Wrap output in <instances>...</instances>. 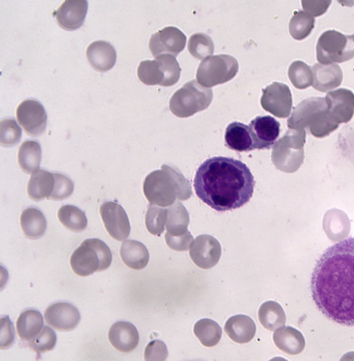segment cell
<instances>
[{"mask_svg":"<svg viewBox=\"0 0 354 361\" xmlns=\"http://www.w3.org/2000/svg\"><path fill=\"white\" fill-rule=\"evenodd\" d=\"M328 112L332 120L337 123H346L354 114V94L351 90L338 89L330 91L326 96Z\"/></svg>","mask_w":354,"mask_h":361,"instance_id":"cell-17","label":"cell"},{"mask_svg":"<svg viewBox=\"0 0 354 361\" xmlns=\"http://www.w3.org/2000/svg\"><path fill=\"white\" fill-rule=\"evenodd\" d=\"M20 225L27 238L37 239L44 234L46 230V221L40 210L28 207L21 214Z\"/></svg>","mask_w":354,"mask_h":361,"instance_id":"cell-29","label":"cell"},{"mask_svg":"<svg viewBox=\"0 0 354 361\" xmlns=\"http://www.w3.org/2000/svg\"><path fill=\"white\" fill-rule=\"evenodd\" d=\"M86 57L94 70L106 72L114 66L116 52L113 46L105 41H95L88 45Z\"/></svg>","mask_w":354,"mask_h":361,"instance_id":"cell-21","label":"cell"},{"mask_svg":"<svg viewBox=\"0 0 354 361\" xmlns=\"http://www.w3.org/2000/svg\"><path fill=\"white\" fill-rule=\"evenodd\" d=\"M261 104L264 110L277 118H286L291 111L292 100L288 85L274 82L263 90Z\"/></svg>","mask_w":354,"mask_h":361,"instance_id":"cell-12","label":"cell"},{"mask_svg":"<svg viewBox=\"0 0 354 361\" xmlns=\"http://www.w3.org/2000/svg\"><path fill=\"white\" fill-rule=\"evenodd\" d=\"M180 71L175 57L160 55L153 60L142 61L137 74L139 80L145 84L171 86L178 81Z\"/></svg>","mask_w":354,"mask_h":361,"instance_id":"cell-8","label":"cell"},{"mask_svg":"<svg viewBox=\"0 0 354 361\" xmlns=\"http://www.w3.org/2000/svg\"><path fill=\"white\" fill-rule=\"evenodd\" d=\"M186 36L178 28L168 26L153 34L149 39V48L152 55H171L176 57L185 48Z\"/></svg>","mask_w":354,"mask_h":361,"instance_id":"cell-13","label":"cell"},{"mask_svg":"<svg viewBox=\"0 0 354 361\" xmlns=\"http://www.w3.org/2000/svg\"><path fill=\"white\" fill-rule=\"evenodd\" d=\"M15 340L14 327L8 316L1 318L0 348H9Z\"/></svg>","mask_w":354,"mask_h":361,"instance_id":"cell-45","label":"cell"},{"mask_svg":"<svg viewBox=\"0 0 354 361\" xmlns=\"http://www.w3.org/2000/svg\"><path fill=\"white\" fill-rule=\"evenodd\" d=\"M104 227L109 234L115 240L126 239L131 231L130 223L124 208L117 203L106 201L100 207Z\"/></svg>","mask_w":354,"mask_h":361,"instance_id":"cell-14","label":"cell"},{"mask_svg":"<svg viewBox=\"0 0 354 361\" xmlns=\"http://www.w3.org/2000/svg\"><path fill=\"white\" fill-rule=\"evenodd\" d=\"M272 337L276 346L287 354L297 355L304 349L305 339L302 333L292 326L276 329Z\"/></svg>","mask_w":354,"mask_h":361,"instance_id":"cell-25","label":"cell"},{"mask_svg":"<svg viewBox=\"0 0 354 361\" xmlns=\"http://www.w3.org/2000/svg\"><path fill=\"white\" fill-rule=\"evenodd\" d=\"M225 145L238 152L254 149L249 127L239 122L230 123L225 130Z\"/></svg>","mask_w":354,"mask_h":361,"instance_id":"cell-26","label":"cell"},{"mask_svg":"<svg viewBox=\"0 0 354 361\" xmlns=\"http://www.w3.org/2000/svg\"><path fill=\"white\" fill-rule=\"evenodd\" d=\"M121 259L129 268L139 270L146 267L149 254L146 246L140 241L127 239L123 241L120 250Z\"/></svg>","mask_w":354,"mask_h":361,"instance_id":"cell-27","label":"cell"},{"mask_svg":"<svg viewBox=\"0 0 354 361\" xmlns=\"http://www.w3.org/2000/svg\"><path fill=\"white\" fill-rule=\"evenodd\" d=\"M43 324L42 315L38 311L25 310L16 322L17 334L21 340L29 341L41 331Z\"/></svg>","mask_w":354,"mask_h":361,"instance_id":"cell-30","label":"cell"},{"mask_svg":"<svg viewBox=\"0 0 354 361\" xmlns=\"http://www.w3.org/2000/svg\"><path fill=\"white\" fill-rule=\"evenodd\" d=\"M18 122L30 136L37 137L46 127L47 115L43 105L32 99L24 100L16 110Z\"/></svg>","mask_w":354,"mask_h":361,"instance_id":"cell-11","label":"cell"},{"mask_svg":"<svg viewBox=\"0 0 354 361\" xmlns=\"http://www.w3.org/2000/svg\"><path fill=\"white\" fill-rule=\"evenodd\" d=\"M310 291L324 316L354 326V237L330 246L320 256L312 272Z\"/></svg>","mask_w":354,"mask_h":361,"instance_id":"cell-1","label":"cell"},{"mask_svg":"<svg viewBox=\"0 0 354 361\" xmlns=\"http://www.w3.org/2000/svg\"><path fill=\"white\" fill-rule=\"evenodd\" d=\"M166 229L172 235L185 233L189 223V215L185 206L176 201L167 209Z\"/></svg>","mask_w":354,"mask_h":361,"instance_id":"cell-33","label":"cell"},{"mask_svg":"<svg viewBox=\"0 0 354 361\" xmlns=\"http://www.w3.org/2000/svg\"><path fill=\"white\" fill-rule=\"evenodd\" d=\"M194 333L200 342L207 347L216 345L222 335L221 326L215 321L207 318L196 322Z\"/></svg>","mask_w":354,"mask_h":361,"instance_id":"cell-35","label":"cell"},{"mask_svg":"<svg viewBox=\"0 0 354 361\" xmlns=\"http://www.w3.org/2000/svg\"><path fill=\"white\" fill-rule=\"evenodd\" d=\"M254 148L269 149L280 133V124L270 115L257 116L249 124Z\"/></svg>","mask_w":354,"mask_h":361,"instance_id":"cell-18","label":"cell"},{"mask_svg":"<svg viewBox=\"0 0 354 361\" xmlns=\"http://www.w3.org/2000/svg\"><path fill=\"white\" fill-rule=\"evenodd\" d=\"M56 341L57 336L54 331L44 326L37 335L28 341V346L37 354H41L53 350Z\"/></svg>","mask_w":354,"mask_h":361,"instance_id":"cell-40","label":"cell"},{"mask_svg":"<svg viewBox=\"0 0 354 361\" xmlns=\"http://www.w3.org/2000/svg\"><path fill=\"white\" fill-rule=\"evenodd\" d=\"M313 74V87L321 92H326L339 86L342 81L343 74L337 64H315L312 66Z\"/></svg>","mask_w":354,"mask_h":361,"instance_id":"cell-22","label":"cell"},{"mask_svg":"<svg viewBox=\"0 0 354 361\" xmlns=\"http://www.w3.org/2000/svg\"><path fill=\"white\" fill-rule=\"evenodd\" d=\"M315 19L306 11L295 12L289 23V31L291 36L301 40L308 37L315 26Z\"/></svg>","mask_w":354,"mask_h":361,"instance_id":"cell-36","label":"cell"},{"mask_svg":"<svg viewBox=\"0 0 354 361\" xmlns=\"http://www.w3.org/2000/svg\"><path fill=\"white\" fill-rule=\"evenodd\" d=\"M239 71L237 60L227 54H220L204 59L196 71L201 85L207 87L223 84L232 80Z\"/></svg>","mask_w":354,"mask_h":361,"instance_id":"cell-10","label":"cell"},{"mask_svg":"<svg viewBox=\"0 0 354 361\" xmlns=\"http://www.w3.org/2000/svg\"><path fill=\"white\" fill-rule=\"evenodd\" d=\"M187 48L194 57L202 60L214 53V46L209 36L197 33L190 37Z\"/></svg>","mask_w":354,"mask_h":361,"instance_id":"cell-37","label":"cell"},{"mask_svg":"<svg viewBox=\"0 0 354 361\" xmlns=\"http://www.w3.org/2000/svg\"><path fill=\"white\" fill-rule=\"evenodd\" d=\"M167 210L150 204L145 216L147 230L153 235L160 236L165 230Z\"/></svg>","mask_w":354,"mask_h":361,"instance_id":"cell-39","label":"cell"},{"mask_svg":"<svg viewBox=\"0 0 354 361\" xmlns=\"http://www.w3.org/2000/svg\"><path fill=\"white\" fill-rule=\"evenodd\" d=\"M221 255L219 242L212 236H198L190 248L189 256L193 262L202 269L213 268Z\"/></svg>","mask_w":354,"mask_h":361,"instance_id":"cell-15","label":"cell"},{"mask_svg":"<svg viewBox=\"0 0 354 361\" xmlns=\"http://www.w3.org/2000/svg\"><path fill=\"white\" fill-rule=\"evenodd\" d=\"M330 1H302L303 8L312 16L322 15L330 5Z\"/></svg>","mask_w":354,"mask_h":361,"instance_id":"cell-46","label":"cell"},{"mask_svg":"<svg viewBox=\"0 0 354 361\" xmlns=\"http://www.w3.org/2000/svg\"><path fill=\"white\" fill-rule=\"evenodd\" d=\"M258 317L261 325L271 331L283 326L286 320L283 308L274 301H268L261 305Z\"/></svg>","mask_w":354,"mask_h":361,"instance_id":"cell-31","label":"cell"},{"mask_svg":"<svg viewBox=\"0 0 354 361\" xmlns=\"http://www.w3.org/2000/svg\"><path fill=\"white\" fill-rule=\"evenodd\" d=\"M167 356V348L160 340L150 342L145 349L144 358L147 361H163Z\"/></svg>","mask_w":354,"mask_h":361,"instance_id":"cell-44","label":"cell"},{"mask_svg":"<svg viewBox=\"0 0 354 361\" xmlns=\"http://www.w3.org/2000/svg\"><path fill=\"white\" fill-rule=\"evenodd\" d=\"M18 163L21 169L27 174L37 170L41 158V149L39 142L35 140H26L19 147Z\"/></svg>","mask_w":354,"mask_h":361,"instance_id":"cell-32","label":"cell"},{"mask_svg":"<svg viewBox=\"0 0 354 361\" xmlns=\"http://www.w3.org/2000/svg\"><path fill=\"white\" fill-rule=\"evenodd\" d=\"M88 9L86 0H66L56 10L58 25L64 30H73L84 23Z\"/></svg>","mask_w":354,"mask_h":361,"instance_id":"cell-19","label":"cell"},{"mask_svg":"<svg viewBox=\"0 0 354 361\" xmlns=\"http://www.w3.org/2000/svg\"><path fill=\"white\" fill-rule=\"evenodd\" d=\"M55 177L54 188L48 199L60 201L69 197L73 192V183L66 176L53 173Z\"/></svg>","mask_w":354,"mask_h":361,"instance_id":"cell-42","label":"cell"},{"mask_svg":"<svg viewBox=\"0 0 354 361\" xmlns=\"http://www.w3.org/2000/svg\"><path fill=\"white\" fill-rule=\"evenodd\" d=\"M21 136V129L17 122L11 118L3 119L0 122V143L9 147L17 144Z\"/></svg>","mask_w":354,"mask_h":361,"instance_id":"cell-41","label":"cell"},{"mask_svg":"<svg viewBox=\"0 0 354 361\" xmlns=\"http://www.w3.org/2000/svg\"><path fill=\"white\" fill-rule=\"evenodd\" d=\"M144 194L152 205L170 206L177 198L185 201L192 195L190 183L175 167L162 165L161 169L151 172L143 183Z\"/></svg>","mask_w":354,"mask_h":361,"instance_id":"cell-3","label":"cell"},{"mask_svg":"<svg viewBox=\"0 0 354 361\" xmlns=\"http://www.w3.org/2000/svg\"><path fill=\"white\" fill-rule=\"evenodd\" d=\"M304 129H289L272 147L271 159L275 167L283 172L293 173L304 158Z\"/></svg>","mask_w":354,"mask_h":361,"instance_id":"cell-6","label":"cell"},{"mask_svg":"<svg viewBox=\"0 0 354 361\" xmlns=\"http://www.w3.org/2000/svg\"><path fill=\"white\" fill-rule=\"evenodd\" d=\"M57 217L60 223L72 232H82L87 226L85 214L80 208L72 205L62 206L58 210Z\"/></svg>","mask_w":354,"mask_h":361,"instance_id":"cell-34","label":"cell"},{"mask_svg":"<svg viewBox=\"0 0 354 361\" xmlns=\"http://www.w3.org/2000/svg\"><path fill=\"white\" fill-rule=\"evenodd\" d=\"M287 124L292 129L308 127L317 138L325 137L339 127L329 116L326 100L321 97L308 98L299 103L288 119Z\"/></svg>","mask_w":354,"mask_h":361,"instance_id":"cell-4","label":"cell"},{"mask_svg":"<svg viewBox=\"0 0 354 361\" xmlns=\"http://www.w3.org/2000/svg\"><path fill=\"white\" fill-rule=\"evenodd\" d=\"M317 59L322 64L341 63L354 57V35H345L338 31H325L319 37Z\"/></svg>","mask_w":354,"mask_h":361,"instance_id":"cell-9","label":"cell"},{"mask_svg":"<svg viewBox=\"0 0 354 361\" xmlns=\"http://www.w3.org/2000/svg\"><path fill=\"white\" fill-rule=\"evenodd\" d=\"M224 330L234 342L239 344L248 343L255 335L256 324L250 317L236 315L227 320Z\"/></svg>","mask_w":354,"mask_h":361,"instance_id":"cell-24","label":"cell"},{"mask_svg":"<svg viewBox=\"0 0 354 361\" xmlns=\"http://www.w3.org/2000/svg\"><path fill=\"white\" fill-rule=\"evenodd\" d=\"M111 344L122 353L133 351L138 344L139 334L133 324L125 321L114 323L108 333Z\"/></svg>","mask_w":354,"mask_h":361,"instance_id":"cell-20","label":"cell"},{"mask_svg":"<svg viewBox=\"0 0 354 361\" xmlns=\"http://www.w3.org/2000/svg\"><path fill=\"white\" fill-rule=\"evenodd\" d=\"M47 324L59 331L75 329L80 321L79 311L67 302H57L50 305L44 312Z\"/></svg>","mask_w":354,"mask_h":361,"instance_id":"cell-16","label":"cell"},{"mask_svg":"<svg viewBox=\"0 0 354 361\" xmlns=\"http://www.w3.org/2000/svg\"><path fill=\"white\" fill-rule=\"evenodd\" d=\"M288 77L292 85L304 89L312 85L313 74L312 69L302 61L293 62L288 68Z\"/></svg>","mask_w":354,"mask_h":361,"instance_id":"cell-38","label":"cell"},{"mask_svg":"<svg viewBox=\"0 0 354 361\" xmlns=\"http://www.w3.org/2000/svg\"><path fill=\"white\" fill-rule=\"evenodd\" d=\"M165 239L168 247L176 251H186L194 243V238L189 231L183 234L172 235L168 232L165 233Z\"/></svg>","mask_w":354,"mask_h":361,"instance_id":"cell-43","label":"cell"},{"mask_svg":"<svg viewBox=\"0 0 354 361\" xmlns=\"http://www.w3.org/2000/svg\"><path fill=\"white\" fill-rule=\"evenodd\" d=\"M254 185L253 175L245 163L223 156L205 160L194 179L197 196L219 212L237 209L248 203Z\"/></svg>","mask_w":354,"mask_h":361,"instance_id":"cell-2","label":"cell"},{"mask_svg":"<svg viewBox=\"0 0 354 361\" xmlns=\"http://www.w3.org/2000/svg\"><path fill=\"white\" fill-rule=\"evenodd\" d=\"M112 261L108 246L99 239H87L76 248L70 258L73 271L80 277L107 269Z\"/></svg>","mask_w":354,"mask_h":361,"instance_id":"cell-5","label":"cell"},{"mask_svg":"<svg viewBox=\"0 0 354 361\" xmlns=\"http://www.w3.org/2000/svg\"><path fill=\"white\" fill-rule=\"evenodd\" d=\"M212 98L211 89L204 87L195 80H191L172 95L169 101V109L177 117L187 118L206 109Z\"/></svg>","mask_w":354,"mask_h":361,"instance_id":"cell-7","label":"cell"},{"mask_svg":"<svg viewBox=\"0 0 354 361\" xmlns=\"http://www.w3.org/2000/svg\"><path fill=\"white\" fill-rule=\"evenodd\" d=\"M55 184L53 173L37 169L32 173L27 186L28 196L34 201L48 198Z\"/></svg>","mask_w":354,"mask_h":361,"instance_id":"cell-28","label":"cell"},{"mask_svg":"<svg viewBox=\"0 0 354 361\" xmlns=\"http://www.w3.org/2000/svg\"><path fill=\"white\" fill-rule=\"evenodd\" d=\"M322 224L326 236L333 242L343 240L350 232L351 223L348 216L336 208L325 213Z\"/></svg>","mask_w":354,"mask_h":361,"instance_id":"cell-23","label":"cell"}]
</instances>
